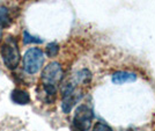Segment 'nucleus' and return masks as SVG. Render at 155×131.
<instances>
[{"label":"nucleus","instance_id":"obj_12","mask_svg":"<svg viewBox=\"0 0 155 131\" xmlns=\"http://www.w3.org/2000/svg\"><path fill=\"white\" fill-rule=\"evenodd\" d=\"M91 131H112L111 126L108 125L107 123H104L102 121H98L95 123V125L93 126V130Z\"/></svg>","mask_w":155,"mask_h":131},{"label":"nucleus","instance_id":"obj_8","mask_svg":"<svg viewBox=\"0 0 155 131\" xmlns=\"http://www.w3.org/2000/svg\"><path fill=\"white\" fill-rule=\"evenodd\" d=\"M74 79H75V82H77V84H88L91 79V73L89 70L82 69V70H80V71L75 74Z\"/></svg>","mask_w":155,"mask_h":131},{"label":"nucleus","instance_id":"obj_5","mask_svg":"<svg viewBox=\"0 0 155 131\" xmlns=\"http://www.w3.org/2000/svg\"><path fill=\"white\" fill-rule=\"evenodd\" d=\"M81 94L77 93L73 84H66L61 91V110L64 114H70L73 107L81 99Z\"/></svg>","mask_w":155,"mask_h":131},{"label":"nucleus","instance_id":"obj_2","mask_svg":"<svg viewBox=\"0 0 155 131\" xmlns=\"http://www.w3.org/2000/svg\"><path fill=\"white\" fill-rule=\"evenodd\" d=\"M44 63V52L39 48H29L23 55V70L28 74H35Z\"/></svg>","mask_w":155,"mask_h":131},{"label":"nucleus","instance_id":"obj_13","mask_svg":"<svg viewBox=\"0 0 155 131\" xmlns=\"http://www.w3.org/2000/svg\"><path fill=\"white\" fill-rule=\"evenodd\" d=\"M1 39H2V29L0 28V41H1Z\"/></svg>","mask_w":155,"mask_h":131},{"label":"nucleus","instance_id":"obj_9","mask_svg":"<svg viewBox=\"0 0 155 131\" xmlns=\"http://www.w3.org/2000/svg\"><path fill=\"white\" fill-rule=\"evenodd\" d=\"M11 23H12V20H11L9 13H8V9L6 7L0 6V28L1 29L7 28Z\"/></svg>","mask_w":155,"mask_h":131},{"label":"nucleus","instance_id":"obj_7","mask_svg":"<svg viewBox=\"0 0 155 131\" xmlns=\"http://www.w3.org/2000/svg\"><path fill=\"white\" fill-rule=\"evenodd\" d=\"M11 100L13 101V103L21 106H26L30 102V95L29 93L25 91V89H20V88H15L11 93Z\"/></svg>","mask_w":155,"mask_h":131},{"label":"nucleus","instance_id":"obj_1","mask_svg":"<svg viewBox=\"0 0 155 131\" xmlns=\"http://www.w3.org/2000/svg\"><path fill=\"white\" fill-rule=\"evenodd\" d=\"M0 56L7 69H16L21 60V53L18 45V41L13 36H8L5 39L4 43L0 46Z\"/></svg>","mask_w":155,"mask_h":131},{"label":"nucleus","instance_id":"obj_6","mask_svg":"<svg viewBox=\"0 0 155 131\" xmlns=\"http://www.w3.org/2000/svg\"><path fill=\"white\" fill-rule=\"evenodd\" d=\"M137 74L130 71H117L112 74V82L116 85H123L129 82H134L137 80Z\"/></svg>","mask_w":155,"mask_h":131},{"label":"nucleus","instance_id":"obj_10","mask_svg":"<svg viewBox=\"0 0 155 131\" xmlns=\"http://www.w3.org/2000/svg\"><path fill=\"white\" fill-rule=\"evenodd\" d=\"M23 43L25 44H42L43 43V39L37 37V36H34L31 34H29L27 30L23 32Z\"/></svg>","mask_w":155,"mask_h":131},{"label":"nucleus","instance_id":"obj_3","mask_svg":"<svg viewBox=\"0 0 155 131\" xmlns=\"http://www.w3.org/2000/svg\"><path fill=\"white\" fill-rule=\"evenodd\" d=\"M93 109L86 105H80L77 107L74 113L73 125L78 131H89L93 124Z\"/></svg>","mask_w":155,"mask_h":131},{"label":"nucleus","instance_id":"obj_4","mask_svg":"<svg viewBox=\"0 0 155 131\" xmlns=\"http://www.w3.org/2000/svg\"><path fill=\"white\" fill-rule=\"evenodd\" d=\"M63 67L57 62H52L44 67L43 72L41 74L42 85H52L56 86L63 78Z\"/></svg>","mask_w":155,"mask_h":131},{"label":"nucleus","instance_id":"obj_11","mask_svg":"<svg viewBox=\"0 0 155 131\" xmlns=\"http://www.w3.org/2000/svg\"><path fill=\"white\" fill-rule=\"evenodd\" d=\"M46 55H48V57H56L59 52V44L58 43H56V42H51V43H49L48 45H46V50H45Z\"/></svg>","mask_w":155,"mask_h":131}]
</instances>
